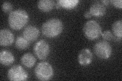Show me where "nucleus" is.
<instances>
[{"instance_id": "1", "label": "nucleus", "mask_w": 122, "mask_h": 81, "mask_svg": "<svg viewBox=\"0 0 122 81\" xmlns=\"http://www.w3.org/2000/svg\"><path fill=\"white\" fill-rule=\"evenodd\" d=\"M63 30V24L59 18H52L46 21L41 27V32L47 38H54L59 36Z\"/></svg>"}, {"instance_id": "2", "label": "nucleus", "mask_w": 122, "mask_h": 81, "mask_svg": "<svg viewBox=\"0 0 122 81\" xmlns=\"http://www.w3.org/2000/svg\"><path fill=\"white\" fill-rule=\"evenodd\" d=\"M29 15L24 9H18L9 13L8 24L10 28L14 30H20L27 24Z\"/></svg>"}, {"instance_id": "3", "label": "nucleus", "mask_w": 122, "mask_h": 81, "mask_svg": "<svg viewBox=\"0 0 122 81\" xmlns=\"http://www.w3.org/2000/svg\"><path fill=\"white\" fill-rule=\"evenodd\" d=\"M83 32L87 39L95 40L101 35L102 28L99 22L94 20H90L84 24Z\"/></svg>"}, {"instance_id": "4", "label": "nucleus", "mask_w": 122, "mask_h": 81, "mask_svg": "<svg viewBox=\"0 0 122 81\" xmlns=\"http://www.w3.org/2000/svg\"><path fill=\"white\" fill-rule=\"evenodd\" d=\"M54 75V71L51 65L47 62L38 63L35 68V75L40 81L50 80Z\"/></svg>"}, {"instance_id": "5", "label": "nucleus", "mask_w": 122, "mask_h": 81, "mask_svg": "<svg viewBox=\"0 0 122 81\" xmlns=\"http://www.w3.org/2000/svg\"><path fill=\"white\" fill-rule=\"evenodd\" d=\"M94 52L99 58L107 59L112 55V47L106 41H101L94 45Z\"/></svg>"}, {"instance_id": "6", "label": "nucleus", "mask_w": 122, "mask_h": 81, "mask_svg": "<svg viewBox=\"0 0 122 81\" xmlns=\"http://www.w3.org/2000/svg\"><path fill=\"white\" fill-rule=\"evenodd\" d=\"M7 78L11 81H26L28 78V74L21 65H15L8 71Z\"/></svg>"}, {"instance_id": "7", "label": "nucleus", "mask_w": 122, "mask_h": 81, "mask_svg": "<svg viewBox=\"0 0 122 81\" xmlns=\"http://www.w3.org/2000/svg\"><path fill=\"white\" fill-rule=\"evenodd\" d=\"M34 52L40 60H44L48 57L51 51L50 46L44 40L38 41L34 46Z\"/></svg>"}, {"instance_id": "8", "label": "nucleus", "mask_w": 122, "mask_h": 81, "mask_svg": "<svg viewBox=\"0 0 122 81\" xmlns=\"http://www.w3.org/2000/svg\"><path fill=\"white\" fill-rule=\"evenodd\" d=\"M89 11L92 14V16L96 17H102L106 13V6L101 1H96L91 5Z\"/></svg>"}, {"instance_id": "9", "label": "nucleus", "mask_w": 122, "mask_h": 81, "mask_svg": "<svg viewBox=\"0 0 122 81\" xmlns=\"http://www.w3.org/2000/svg\"><path fill=\"white\" fill-rule=\"evenodd\" d=\"M14 41V36L10 30L2 29L0 31V45L3 47H7L12 44Z\"/></svg>"}, {"instance_id": "10", "label": "nucleus", "mask_w": 122, "mask_h": 81, "mask_svg": "<svg viewBox=\"0 0 122 81\" xmlns=\"http://www.w3.org/2000/svg\"><path fill=\"white\" fill-rule=\"evenodd\" d=\"M93 60V54L88 48H83L79 52L78 55V61L81 66H87Z\"/></svg>"}, {"instance_id": "11", "label": "nucleus", "mask_w": 122, "mask_h": 81, "mask_svg": "<svg viewBox=\"0 0 122 81\" xmlns=\"http://www.w3.org/2000/svg\"><path fill=\"white\" fill-rule=\"evenodd\" d=\"M40 32L38 28L31 25L26 26L23 31V37L30 42L36 40Z\"/></svg>"}, {"instance_id": "12", "label": "nucleus", "mask_w": 122, "mask_h": 81, "mask_svg": "<svg viewBox=\"0 0 122 81\" xmlns=\"http://www.w3.org/2000/svg\"><path fill=\"white\" fill-rule=\"evenodd\" d=\"M15 61L13 54L8 50H3L0 52V63L6 67L10 66Z\"/></svg>"}, {"instance_id": "13", "label": "nucleus", "mask_w": 122, "mask_h": 81, "mask_svg": "<svg viewBox=\"0 0 122 81\" xmlns=\"http://www.w3.org/2000/svg\"><path fill=\"white\" fill-rule=\"evenodd\" d=\"M38 8L42 12H47L52 10L55 2L52 0H40L37 4Z\"/></svg>"}, {"instance_id": "14", "label": "nucleus", "mask_w": 122, "mask_h": 81, "mask_svg": "<svg viewBox=\"0 0 122 81\" xmlns=\"http://www.w3.org/2000/svg\"><path fill=\"white\" fill-rule=\"evenodd\" d=\"M21 63L27 68H31L35 64L36 59L32 53H26L21 58Z\"/></svg>"}, {"instance_id": "15", "label": "nucleus", "mask_w": 122, "mask_h": 81, "mask_svg": "<svg viewBox=\"0 0 122 81\" xmlns=\"http://www.w3.org/2000/svg\"><path fill=\"white\" fill-rule=\"evenodd\" d=\"M112 30L114 38L117 41H121L122 38V20L120 19L114 22L112 25Z\"/></svg>"}, {"instance_id": "16", "label": "nucleus", "mask_w": 122, "mask_h": 81, "mask_svg": "<svg viewBox=\"0 0 122 81\" xmlns=\"http://www.w3.org/2000/svg\"><path fill=\"white\" fill-rule=\"evenodd\" d=\"M60 7L66 10H72L77 6L79 3V0H59L57 1Z\"/></svg>"}, {"instance_id": "17", "label": "nucleus", "mask_w": 122, "mask_h": 81, "mask_svg": "<svg viewBox=\"0 0 122 81\" xmlns=\"http://www.w3.org/2000/svg\"><path fill=\"white\" fill-rule=\"evenodd\" d=\"M30 42L24 37H18L15 41V46L20 50H24L27 49L30 46Z\"/></svg>"}, {"instance_id": "18", "label": "nucleus", "mask_w": 122, "mask_h": 81, "mask_svg": "<svg viewBox=\"0 0 122 81\" xmlns=\"http://www.w3.org/2000/svg\"><path fill=\"white\" fill-rule=\"evenodd\" d=\"M2 9L5 13H11L12 11L13 6L9 2H5L2 5Z\"/></svg>"}, {"instance_id": "19", "label": "nucleus", "mask_w": 122, "mask_h": 81, "mask_svg": "<svg viewBox=\"0 0 122 81\" xmlns=\"http://www.w3.org/2000/svg\"><path fill=\"white\" fill-rule=\"evenodd\" d=\"M102 37L103 38L105 41H111L114 38V37L113 33L110 30H105V31L102 33Z\"/></svg>"}, {"instance_id": "20", "label": "nucleus", "mask_w": 122, "mask_h": 81, "mask_svg": "<svg viewBox=\"0 0 122 81\" xmlns=\"http://www.w3.org/2000/svg\"><path fill=\"white\" fill-rule=\"evenodd\" d=\"M112 4L117 8L121 9L122 8V0H112L109 1Z\"/></svg>"}, {"instance_id": "21", "label": "nucleus", "mask_w": 122, "mask_h": 81, "mask_svg": "<svg viewBox=\"0 0 122 81\" xmlns=\"http://www.w3.org/2000/svg\"><path fill=\"white\" fill-rule=\"evenodd\" d=\"M84 16H85V17L86 18H89L91 17L92 14L90 12V11L89 10H87V11H86L85 13H84Z\"/></svg>"}]
</instances>
